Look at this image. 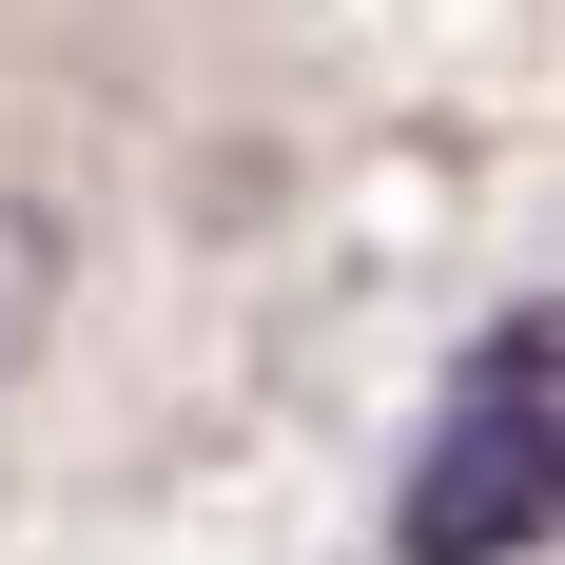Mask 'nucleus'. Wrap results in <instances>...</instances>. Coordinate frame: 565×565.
Masks as SVG:
<instances>
[{
	"instance_id": "f257e3e1",
	"label": "nucleus",
	"mask_w": 565,
	"mask_h": 565,
	"mask_svg": "<svg viewBox=\"0 0 565 565\" xmlns=\"http://www.w3.org/2000/svg\"><path fill=\"white\" fill-rule=\"evenodd\" d=\"M546 526H565V391H546V332H526L429 409V449L391 488V565H526Z\"/></svg>"
},
{
	"instance_id": "f03ea898",
	"label": "nucleus",
	"mask_w": 565,
	"mask_h": 565,
	"mask_svg": "<svg viewBox=\"0 0 565 565\" xmlns=\"http://www.w3.org/2000/svg\"><path fill=\"white\" fill-rule=\"evenodd\" d=\"M58 274H78V234H58L40 195H0V371H20V351L58 332Z\"/></svg>"
}]
</instances>
